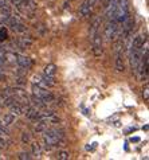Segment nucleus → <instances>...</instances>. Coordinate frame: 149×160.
<instances>
[{"instance_id":"obj_2","label":"nucleus","mask_w":149,"mask_h":160,"mask_svg":"<svg viewBox=\"0 0 149 160\" xmlns=\"http://www.w3.org/2000/svg\"><path fill=\"white\" fill-rule=\"evenodd\" d=\"M130 16V6H129V0H118L117 8H116V15L114 20L118 24L124 23V22Z\"/></svg>"},{"instance_id":"obj_19","label":"nucleus","mask_w":149,"mask_h":160,"mask_svg":"<svg viewBox=\"0 0 149 160\" xmlns=\"http://www.w3.org/2000/svg\"><path fill=\"white\" fill-rule=\"evenodd\" d=\"M22 143H24V144L31 143V135H30L28 132H23V133H22Z\"/></svg>"},{"instance_id":"obj_29","label":"nucleus","mask_w":149,"mask_h":160,"mask_svg":"<svg viewBox=\"0 0 149 160\" xmlns=\"http://www.w3.org/2000/svg\"><path fill=\"white\" fill-rule=\"evenodd\" d=\"M108 2H110V0H105V3H108Z\"/></svg>"},{"instance_id":"obj_16","label":"nucleus","mask_w":149,"mask_h":160,"mask_svg":"<svg viewBox=\"0 0 149 160\" xmlns=\"http://www.w3.org/2000/svg\"><path fill=\"white\" fill-rule=\"evenodd\" d=\"M11 27L14 31H16V32H26V31H27V27H26L22 22H16V23L14 26H11Z\"/></svg>"},{"instance_id":"obj_14","label":"nucleus","mask_w":149,"mask_h":160,"mask_svg":"<svg viewBox=\"0 0 149 160\" xmlns=\"http://www.w3.org/2000/svg\"><path fill=\"white\" fill-rule=\"evenodd\" d=\"M99 27H101V19L95 18V19L93 20V23H91V26H90V38L93 37L95 32H98V31H99Z\"/></svg>"},{"instance_id":"obj_20","label":"nucleus","mask_w":149,"mask_h":160,"mask_svg":"<svg viewBox=\"0 0 149 160\" xmlns=\"http://www.w3.org/2000/svg\"><path fill=\"white\" fill-rule=\"evenodd\" d=\"M58 160H69L70 159V153L66 152V151H60V152H58Z\"/></svg>"},{"instance_id":"obj_12","label":"nucleus","mask_w":149,"mask_h":160,"mask_svg":"<svg viewBox=\"0 0 149 160\" xmlns=\"http://www.w3.org/2000/svg\"><path fill=\"white\" fill-rule=\"evenodd\" d=\"M56 70H58V68H56V66H55L54 63H49L45 69H43V74H46V75H51V77H55Z\"/></svg>"},{"instance_id":"obj_9","label":"nucleus","mask_w":149,"mask_h":160,"mask_svg":"<svg viewBox=\"0 0 149 160\" xmlns=\"http://www.w3.org/2000/svg\"><path fill=\"white\" fill-rule=\"evenodd\" d=\"M8 108H10V112L14 114L15 117H17V116H22V114H23V109H24V106L22 105V104H19V102H14V104H12L11 106H8Z\"/></svg>"},{"instance_id":"obj_23","label":"nucleus","mask_w":149,"mask_h":160,"mask_svg":"<svg viewBox=\"0 0 149 160\" xmlns=\"http://www.w3.org/2000/svg\"><path fill=\"white\" fill-rule=\"evenodd\" d=\"M142 97H144V100L145 101H148V98H149V86H148V83L142 89Z\"/></svg>"},{"instance_id":"obj_15","label":"nucleus","mask_w":149,"mask_h":160,"mask_svg":"<svg viewBox=\"0 0 149 160\" xmlns=\"http://www.w3.org/2000/svg\"><path fill=\"white\" fill-rule=\"evenodd\" d=\"M15 118H16V117H15L12 113H7L6 116L2 118V122H3L4 127H10V125H12V124L15 122Z\"/></svg>"},{"instance_id":"obj_17","label":"nucleus","mask_w":149,"mask_h":160,"mask_svg":"<svg viewBox=\"0 0 149 160\" xmlns=\"http://www.w3.org/2000/svg\"><path fill=\"white\" fill-rule=\"evenodd\" d=\"M43 79H45L46 85L49 86V88H54V86L56 85V82H55V77H51V75H46V74H43Z\"/></svg>"},{"instance_id":"obj_21","label":"nucleus","mask_w":149,"mask_h":160,"mask_svg":"<svg viewBox=\"0 0 149 160\" xmlns=\"http://www.w3.org/2000/svg\"><path fill=\"white\" fill-rule=\"evenodd\" d=\"M15 85L16 86H19V88H23L26 85V81H24V78L22 77V75H17L16 79H15Z\"/></svg>"},{"instance_id":"obj_8","label":"nucleus","mask_w":149,"mask_h":160,"mask_svg":"<svg viewBox=\"0 0 149 160\" xmlns=\"http://www.w3.org/2000/svg\"><path fill=\"white\" fill-rule=\"evenodd\" d=\"M17 44H19V47L22 48V50L28 48V47H31L34 44V38L32 37H23V38H20L19 41H17Z\"/></svg>"},{"instance_id":"obj_3","label":"nucleus","mask_w":149,"mask_h":160,"mask_svg":"<svg viewBox=\"0 0 149 160\" xmlns=\"http://www.w3.org/2000/svg\"><path fill=\"white\" fill-rule=\"evenodd\" d=\"M103 37L109 42L116 39L117 37H120V24L116 20H109L106 27L103 30Z\"/></svg>"},{"instance_id":"obj_7","label":"nucleus","mask_w":149,"mask_h":160,"mask_svg":"<svg viewBox=\"0 0 149 160\" xmlns=\"http://www.w3.org/2000/svg\"><path fill=\"white\" fill-rule=\"evenodd\" d=\"M91 11H93V6H90L87 2H85L79 7V11H78V14H79L81 18H89L91 15Z\"/></svg>"},{"instance_id":"obj_27","label":"nucleus","mask_w":149,"mask_h":160,"mask_svg":"<svg viewBox=\"0 0 149 160\" xmlns=\"http://www.w3.org/2000/svg\"><path fill=\"white\" fill-rule=\"evenodd\" d=\"M0 106H4V98L2 97V94H0Z\"/></svg>"},{"instance_id":"obj_5","label":"nucleus","mask_w":149,"mask_h":160,"mask_svg":"<svg viewBox=\"0 0 149 160\" xmlns=\"http://www.w3.org/2000/svg\"><path fill=\"white\" fill-rule=\"evenodd\" d=\"M114 68L118 73H124L125 72V62H124V51H118L116 52V62H114Z\"/></svg>"},{"instance_id":"obj_25","label":"nucleus","mask_w":149,"mask_h":160,"mask_svg":"<svg viewBox=\"0 0 149 160\" xmlns=\"http://www.w3.org/2000/svg\"><path fill=\"white\" fill-rule=\"evenodd\" d=\"M4 78H6V74H4V70L0 66V79H4Z\"/></svg>"},{"instance_id":"obj_22","label":"nucleus","mask_w":149,"mask_h":160,"mask_svg":"<svg viewBox=\"0 0 149 160\" xmlns=\"http://www.w3.org/2000/svg\"><path fill=\"white\" fill-rule=\"evenodd\" d=\"M19 159L20 160H30V159H32V156H31V153H28V152H20Z\"/></svg>"},{"instance_id":"obj_6","label":"nucleus","mask_w":149,"mask_h":160,"mask_svg":"<svg viewBox=\"0 0 149 160\" xmlns=\"http://www.w3.org/2000/svg\"><path fill=\"white\" fill-rule=\"evenodd\" d=\"M16 63L17 66H20V68H23V69H31V66H32V59L31 58H28V57H24V55H16Z\"/></svg>"},{"instance_id":"obj_11","label":"nucleus","mask_w":149,"mask_h":160,"mask_svg":"<svg viewBox=\"0 0 149 160\" xmlns=\"http://www.w3.org/2000/svg\"><path fill=\"white\" fill-rule=\"evenodd\" d=\"M31 83H32V85L41 86V88H43V89H49V86H47V85H46V82H45V79H43V75H41V74H35V75H32Z\"/></svg>"},{"instance_id":"obj_18","label":"nucleus","mask_w":149,"mask_h":160,"mask_svg":"<svg viewBox=\"0 0 149 160\" xmlns=\"http://www.w3.org/2000/svg\"><path fill=\"white\" fill-rule=\"evenodd\" d=\"M14 96V88H6L2 92V97L3 98H7V97H12Z\"/></svg>"},{"instance_id":"obj_26","label":"nucleus","mask_w":149,"mask_h":160,"mask_svg":"<svg viewBox=\"0 0 149 160\" xmlns=\"http://www.w3.org/2000/svg\"><path fill=\"white\" fill-rule=\"evenodd\" d=\"M97 2H98V0H87V3H89L90 6H94V4L97 3Z\"/></svg>"},{"instance_id":"obj_28","label":"nucleus","mask_w":149,"mask_h":160,"mask_svg":"<svg viewBox=\"0 0 149 160\" xmlns=\"http://www.w3.org/2000/svg\"><path fill=\"white\" fill-rule=\"evenodd\" d=\"M140 139H138V137H134V139H132V141H134V143H137V141H138Z\"/></svg>"},{"instance_id":"obj_1","label":"nucleus","mask_w":149,"mask_h":160,"mask_svg":"<svg viewBox=\"0 0 149 160\" xmlns=\"http://www.w3.org/2000/svg\"><path fill=\"white\" fill-rule=\"evenodd\" d=\"M43 143L46 145H54L56 147L60 141L63 140L65 137V129L63 128H58V127H54V128H47V129L43 132Z\"/></svg>"},{"instance_id":"obj_4","label":"nucleus","mask_w":149,"mask_h":160,"mask_svg":"<svg viewBox=\"0 0 149 160\" xmlns=\"http://www.w3.org/2000/svg\"><path fill=\"white\" fill-rule=\"evenodd\" d=\"M91 42H93V54L95 57H101L103 54V47H102V35L98 31L91 37Z\"/></svg>"},{"instance_id":"obj_13","label":"nucleus","mask_w":149,"mask_h":160,"mask_svg":"<svg viewBox=\"0 0 149 160\" xmlns=\"http://www.w3.org/2000/svg\"><path fill=\"white\" fill-rule=\"evenodd\" d=\"M31 153H32V156L41 158V156H42V153H43L42 145H39L38 143H31Z\"/></svg>"},{"instance_id":"obj_24","label":"nucleus","mask_w":149,"mask_h":160,"mask_svg":"<svg viewBox=\"0 0 149 160\" xmlns=\"http://www.w3.org/2000/svg\"><path fill=\"white\" fill-rule=\"evenodd\" d=\"M8 37V34H7V30L6 28H2L0 30V41H4Z\"/></svg>"},{"instance_id":"obj_10","label":"nucleus","mask_w":149,"mask_h":160,"mask_svg":"<svg viewBox=\"0 0 149 160\" xmlns=\"http://www.w3.org/2000/svg\"><path fill=\"white\" fill-rule=\"evenodd\" d=\"M144 41H145L144 35H137V37H134L132 44H130V50H137V48H141L144 46Z\"/></svg>"}]
</instances>
